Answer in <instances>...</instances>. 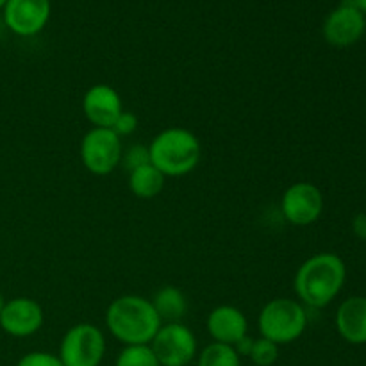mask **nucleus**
Masks as SVG:
<instances>
[{"label": "nucleus", "instance_id": "1", "mask_svg": "<svg viewBox=\"0 0 366 366\" xmlns=\"http://www.w3.org/2000/svg\"><path fill=\"white\" fill-rule=\"evenodd\" d=\"M347 279V267L338 254L320 252L304 261L295 274V288L299 302L304 306L320 307L329 306L342 292Z\"/></svg>", "mask_w": 366, "mask_h": 366}, {"label": "nucleus", "instance_id": "2", "mask_svg": "<svg viewBox=\"0 0 366 366\" xmlns=\"http://www.w3.org/2000/svg\"><path fill=\"white\" fill-rule=\"evenodd\" d=\"M106 325L111 335L127 345H150L163 322L157 317L150 299L139 295H122L109 304Z\"/></svg>", "mask_w": 366, "mask_h": 366}, {"label": "nucleus", "instance_id": "3", "mask_svg": "<svg viewBox=\"0 0 366 366\" xmlns=\"http://www.w3.org/2000/svg\"><path fill=\"white\" fill-rule=\"evenodd\" d=\"M150 164L164 177H182L192 174L200 163L202 147L192 131L168 127L161 131L149 145Z\"/></svg>", "mask_w": 366, "mask_h": 366}, {"label": "nucleus", "instance_id": "4", "mask_svg": "<svg viewBox=\"0 0 366 366\" xmlns=\"http://www.w3.org/2000/svg\"><path fill=\"white\" fill-rule=\"evenodd\" d=\"M261 338L274 342L275 345H288L297 342L307 327V313L302 302L293 299H274L261 310L259 318Z\"/></svg>", "mask_w": 366, "mask_h": 366}, {"label": "nucleus", "instance_id": "5", "mask_svg": "<svg viewBox=\"0 0 366 366\" xmlns=\"http://www.w3.org/2000/svg\"><path fill=\"white\" fill-rule=\"evenodd\" d=\"M106 354V338L93 324L74 325L64 332L59 360L64 366H99Z\"/></svg>", "mask_w": 366, "mask_h": 366}, {"label": "nucleus", "instance_id": "6", "mask_svg": "<svg viewBox=\"0 0 366 366\" xmlns=\"http://www.w3.org/2000/svg\"><path fill=\"white\" fill-rule=\"evenodd\" d=\"M124 147L113 129L93 127L81 142V161L86 170L99 177L113 174L122 161Z\"/></svg>", "mask_w": 366, "mask_h": 366}, {"label": "nucleus", "instance_id": "7", "mask_svg": "<svg viewBox=\"0 0 366 366\" xmlns=\"http://www.w3.org/2000/svg\"><path fill=\"white\" fill-rule=\"evenodd\" d=\"M161 366H188L197 357V338L181 322L163 324L150 343Z\"/></svg>", "mask_w": 366, "mask_h": 366}, {"label": "nucleus", "instance_id": "8", "mask_svg": "<svg viewBox=\"0 0 366 366\" xmlns=\"http://www.w3.org/2000/svg\"><path fill=\"white\" fill-rule=\"evenodd\" d=\"M281 211L292 225L307 227L324 213V195L313 182H295L282 193Z\"/></svg>", "mask_w": 366, "mask_h": 366}, {"label": "nucleus", "instance_id": "9", "mask_svg": "<svg viewBox=\"0 0 366 366\" xmlns=\"http://www.w3.org/2000/svg\"><path fill=\"white\" fill-rule=\"evenodd\" d=\"M366 31V16L352 6L350 0H343L324 21V38L329 45L345 49L363 38Z\"/></svg>", "mask_w": 366, "mask_h": 366}, {"label": "nucleus", "instance_id": "10", "mask_svg": "<svg viewBox=\"0 0 366 366\" xmlns=\"http://www.w3.org/2000/svg\"><path fill=\"white\" fill-rule=\"evenodd\" d=\"M43 307L29 297H16L7 300L0 313V327L14 338H27L43 327Z\"/></svg>", "mask_w": 366, "mask_h": 366}, {"label": "nucleus", "instance_id": "11", "mask_svg": "<svg viewBox=\"0 0 366 366\" xmlns=\"http://www.w3.org/2000/svg\"><path fill=\"white\" fill-rule=\"evenodd\" d=\"M50 18V0H7L4 21L18 36H34Z\"/></svg>", "mask_w": 366, "mask_h": 366}, {"label": "nucleus", "instance_id": "12", "mask_svg": "<svg viewBox=\"0 0 366 366\" xmlns=\"http://www.w3.org/2000/svg\"><path fill=\"white\" fill-rule=\"evenodd\" d=\"M124 111L120 95L107 84H95L82 97V113L93 127L111 129Z\"/></svg>", "mask_w": 366, "mask_h": 366}, {"label": "nucleus", "instance_id": "13", "mask_svg": "<svg viewBox=\"0 0 366 366\" xmlns=\"http://www.w3.org/2000/svg\"><path fill=\"white\" fill-rule=\"evenodd\" d=\"M207 332L214 343L234 347L249 336V320L242 310L234 306H218L207 315Z\"/></svg>", "mask_w": 366, "mask_h": 366}, {"label": "nucleus", "instance_id": "14", "mask_svg": "<svg viewBox=\"0 0 366 366\" xmlns=\"http://www.w3.org/2000/svg\"><path fill=\"white\" fill-rule=\"evenodd\" d=\"M338 335L350 345L366 343V297H349L336 311Z\"/></svg>", "mask_w": 366, "mask_h": 366}, {"label": "nucleus", "instance_id": "15", "mask_svg": "<svg viewBox=\"0 0 366 366\" xmlns=\"http://www.w3.org/2000/svg\"><path fill=\"white\" fill-rule=\"evenodd\" d=\"M154 310H156L157 317L161 318L163 324H175L184 318L186 311H188V300H186L184 293L175 286H163L154 293L150 299Z\"/></svg>", "mask_w": 366, "mask_h": 366}, {"label": "nucleus", "instance_id": "16", "mask_svg": "<svg viewBox=\"0 0 366 366\" xmlns=\"http://www.w3.org/2000/svg\"><path fill=\"white\" fill-rule=\"evenodd\" d=\"M164 181L167 177L150 163L129 172V188H131L132 195L143 200L156 199L163 192Z\"/></svg>", "mask_w": 366, "mask_h": 366}, {"label": "nucleus", "instance_id": "17", "mask_svg": "<svg viewBox=\"0 0 366 366\" xmlns=\"http://www.w3.org/2000/svg\"><path fill=\"white\" fill-rule=\"evenodd\" d=\"M199 366H242V357L234 347L224 343H209L199 354Z\"/></svg>", "mask_w": 366, "mask_h": 366}, {"label": "nucleus", "instance_id": "18", "mask_svg": "<svg viewBox=\"0 0 366 366\" xmlns=\"http://www.w3.org/2000/svg\"><path fill=\"white\" fill-rule=\"evenodd\" d=\"M114 366H161L150 345H127L120 350Z\"/></svg>", "mask_w": 366, "mask_h": 366}, {"label": "nucleus", "instance_id": "19", "mask_svg": "<svg viewBox=\"0 0 366 366\" xmlns=\"http://www.w3.org/2000/svg\"><path fill=\"white\" fill-rule=\"evenodd\" d=\"M250 361L256 366H272L279 360V345L267 338L254 340L252 350L249 354Z\"/></svg>", "mask_w": 366, "mask_h": 366}, {"label": "nucleus", "instance_id": "20", "mask_svg": "<svg viewBox=\"0 0 366 366\" xmlns=\"http://www.w3.org/2000/svg\"><path fill=\"white\" fill-rule=\"evenodd\" d=\"M149 163H150V154H149V147L145 145H132L122 154L120 164L127 172L136 170V168L139 167H145V164Z\"/></svg>", "mask_w": 366, "mask_h": 366}, {"label": "nucleus", "instance_id": "21", "mask_svg": "<svg viewBox=\"0 0 366 366\" xmlns=\"http://www.w3.org/2000/svg\"><path fill=\"white\" fill-rule=\"evenodd\" d=\"M16 366H64L59 356L50 352H29L18 361Z\"/></svg>", "mask_w": 366, "mask_h": 366}, {"label": "nucleus", "instance_id": "22", "mask_svg": "<svg viewBox=\"0 0 366 366\" xmlns=\"http://www.w3.org/2000/svg\"><path fill=\"white\" fill-rule=\"evenodd\" d=\"M113 129L114 132H117L118 136H131L132 132L138 129V117H136L134 113H131V111H122L120 117L117 118V122L113 124Z\"/></svg>", "mask_w": 366, "mask_h": 366}, {"label": "nucleus", "instance_id": "23", "mask_svg": "<svg viewBox=\"0 0 366 366\" xmlns=\"http://www.w3.org/2000/svg\"><path fill=\"white\" fill-rule=\"evenodd\" d=\"M352 231L360 239L366 242V213H360L352 220Z\"/></svg>", "mask_w": 366, "mask_h": 366}, {"label": "nucleus", "instance_id": "24", "mask_svg": "<svg viewBox=\"0 0 366 366\" xmlns=\"http://www.w3.org/2000/svg\"><path fill=\"white\" fill-rule=\"evenodd\" d=\"M252 345H254V340L250 338V336H245L242 342L236 343L234 349H236V352L239 354V357H242V356H249L250 350H252Z\"/></svg>", "mask_w": 366, "mask_h": 366}, {"label": "nucleus", "instance_id": "25", "mask_svg": "<svg viewBox=\"0 0 366 366\" xmlns=\"http://www.w3.org/2000/svg\"><path fill=\"white\" fill-rule=\"evenodd\" d=\"M350 2H352V6L356 7L357 11H361L366 16V0H350Z\"/></svg>", "mask_w": 366, "mask_h": 366}, {"label": "nucleus", "instance_id": "26", "mask_svg": "<svg viewBox=\"0 0 366 366\" xmlns=\"http://www.w3.org/2000/svg\"><path fill=\"white\" fill-rule=\"evenodd\" d=\"M6 302H7V300L4 299V295H2V293H0V313H2V310H4V306H6Z\"/></svg>", "mask_w": 366, "mask_h": 366}, {"label": "nucleus", "instance_id": "27", "mask_svg": "<svg viewBox=\"0 0 366 366\" xmlns=\"http://www.w3.org/2000/svg\"><path fill=\"white\" fill-rule=\"evenodd\" d=\"M7 0H0V9H4V6H6Z\"/></svg>", "mask_w": 366, "mask_h": 366}]
</instances>
